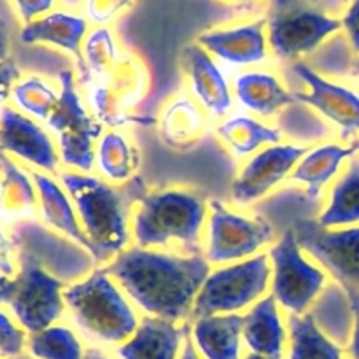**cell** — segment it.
Here are the masks:
<instances>
[{"label": "cell", "mask_w": 359, "mask_h": 359, "mask_svg": "<svg viewBox=\"0 0 359 359\" xmlns=\"http://www.w3.org/2000/svg\"><path fill=\"white\" fill-rule=\"evenodd\" d=\"M81 84L88 88L93 116L102 125L144 123L139 116H133V109L146 95L149 76L137 56L121 51L114 62L88 76Z\"/></svg>", "instance_id": "obj_6"}, {"label": "cell", "mask_w": 359, "mask_h": 359, "mask_svg": "<svg viewBox=\"0 0 359 359\" xmlns=\"http://www.w3.org/2000/svg\"><path fill=\"white\" fill-rule=\"evenodd\" d=\"M307 147L294 144H276L252 154L231 182L233 202L252 203L269 195L276 186L291 175Z\"/></svg>", "instance_id": "obj_14"}, {"label": "cell", "mask_w": 359, "mask_h": 359, "mask_svg": "<svg viewBox=\"0 0 359 359\" xmlns=\"http://www.w3.org/2000/svg\"><path fill=\"white\" fill-rule=\"evenodd\" d=\"M189 337V326L146 316L132 339L118 347L121 359H175L182 340Z\"/></svg>", "instance_id": "obj_19"}, {"label": "cell", "mask_w": 359, "mask_h": 359, "mask_svg": "<svg viewBox=\"0 0 359 359\" xmlns=\"http://www.w3.org/2000/svg\"><path fill=\"white\" fill-rule=\"evenodd\" d=\"M18 249L20 272L14 277V294L11 309L27 332L39 333L58 321L65 309L62 277L44 269L48 263L28 245L14 244Z\"/></svg>", "instance_id": "obj_8"}, {"label": "cell", "mask_w": 359, "mask_h": 359, "mask_svg": "<svg viewBox=\"0 0 359 359\" xmlns=\"http://www.w3.org/2000/svg\"><path fill=\"white\" fill-rule=\"evenodd\" d=\"M269 258L272 265L270 294L290 314H307L312 302L326 286L328 277L325 270L305 258L294 228L280 235L270 248Z\"/></svg>", "instance_id": "obj_10"}, {"label": "cell", "mask_w": 359, "mask_h": 359, "mask_svg": "<svg viewBox=\"0 0 359 359\" xmlns=\"http://www.w3.org/2000/svg\"><path fill=\"white\" fill-rule=\"evenodd\" d=\"M14 359H30V358H27V356H18V358H14Z\"/></svg>", "instance_id": "obj_48"}, {"label": "cell", "mask_w": 359, "mask_h": 359, "mask_svg": "<svg viewBox=\"0 0 359 359\" xmlns=\"http://www.w3.org/2000/svg\"><path fill=\"white\" fill-rule=\"evenodd\" d=\"M351 144H353V146L356 147V151L359 153V137H358V139H353V142H351Z\"/></svg>", "instance_id": "obj_47"}, {"label": "cell", "mask_w": 359, "mask_h": 359, "mask_svg": "<svg viewBox=\"0 0 359 359\" xmlns=\"http://www.w3.org/2000/svg\"><path fill=\"white\" fill-rule=\"evenodd\" d=\"M290 358L287 359H344L342 349L333 344L312 314H290Z\"/></svg>", "instance_id": "obj_28"}, {"label": "cell", "mask_w": 359, "mask_h": 359, "mask_svg": "<svg viewBox=\"0 0 359 359\" xmlns=\"http://www.w3.org/2000/svg\"><path fill=\"white\" fill-rule=\"evenodd\" d=\"M60 100L49 116L48 125L58 135L60 158L63 165L90 174L97 160L95 142L104 135V125L90 114L81 100L72 70L65 69L60 72Z\"/></svg>", "instance_id": "obj_9"}, {"label": "cell", "mask_w": 359, "mask_h": 359, "mask_svg": "<svg viewBox=\"0 0 359 359\" xmlns=\"http://www.w3.org/2000/svg\"><path fill=\"white\" fill-rule=\"evenodd\" d=\"M13 2L20 18L27 25L37 16H44V14L51 13L56 0H13Z\"/></svg>", "instance_id": "obj_36"}, {"label": "cell", "mask_w": 359, "mask_h": 359, "mask_svg": "<svg viewBox=\"0 0 359 359\" xmlns=\"http://www.w3.org/2000/svg\"><path fill=\"white\" fill-rule=\"evenodd\" d=\"M272 280V265L265 252L244 262L223 265L203 280L189 319L216 314H238L265 297Z\"/></svg>", "instance_id": "obj_5"}, {"label": "cell", "mask_w": 359, "mask_h": 359, "mask_svg": "<svg viewBox=\"0 0 359 359\" xmlns=\"http://www.w3.org/2000/svg\"><path fill=\"white\" fill-rule=\"evenodd\" d=\"M273 228L265 217L233 212L219 200L209 202L205 259L210 265H231L259 255L273 242Z\"/></svg>", "instance_id": "obj_11"}, {"label": "cell", "mask_w": 359, "mask_h": 359, "mask_svg": "<svg viewBox=\"0 0 359 359\" xmlns=\"http://www.w3.org/2000/svg\"><path fill=\"white\" fill-rule=\"evenodd\" d=\"M318 223L323 228H347L359 224V154L351 158L346 170L335 181Z\"/></svg>", "instance_id": "obj_26"}, {"label": "cell", "mask_w": 359, "mask_h": 359, "mask_svg": "<svg viewBox=\"0 0 359 359\" xmlns=\"http://www.w3.org/2000/svg\"><path fill=\"white\" fill-rule=\"evenodd\" d=\"M242 328V314L207 316L196 319L191 337L205 359H238Z\"/></svg>", "instance_id": "obj_22"}, {"label": "cell", "mask_w": 359, "mask_h": 359, "mask_svg": "<svg viewBox=\"0 0 359 359\" xmlns=\"http://www.w3.org/2000/svg\"><path fill=\"white\" fill-rule=\"evenodd\" d=\"M83 359H111V358H107V356H105V354H102L100 351L90 349V351H88V353H84V358Z\"/></svg>", "instance_id": "obj_43"}, {"label": "cell", "mask_w": 359, "mask_h": 359, "mask_svg": "<svg viewBox=\"0 0 359 359\" xmlns=\"http://www.w3.org/2000/svg\"><path fill=\"white\" fill-rule=\"evenodd\" d=\"M11 49V28L6 20L0 18V62L9 58Z\"/></svg>", "instance_id": "obj_40"}, {"label": "cell", "mask_w": 359, "mask_h": 359, "mask_svg": "<svg viewBox=\"0 0 359 359\" xmlns=\"http://www.w3.org/2000/svg\"><path fill=\"white\" fill-rule=\"evenodd\" d=\"M14 294V279L7 276H0V304H11Z\"/></svg>", "instance_id": "obj_41"}, {"label": "cell", "mask_w": 359, "mask_h": 359, "mask_svg": "<svg viewBox=\"0 0 359 359\" xmlns=\"http://www.w3.org/2000/svg\"><path fill=\"white\" fill-rule=\"evenodd\" d=\"M20 67L16 65L14 60L7 58L0 62V104H4L13 93V88L16 86L14 83L20 79Z\"/></svg>", "instance_id": "obj_37"}, {"label": "cell", "mask_w": 359, "mask_h": 359, "mask_svg": "<svg viewBox=\"0 0 359 359\" xmlns=\"http://www.w3.org/2000/svg\"><path fill=\"white\" fill-rule=\"evenodd\" d=\"M340 21L351 49L359 56V0H349Z\"/></svg>", "instance_id": "obj_35"}, {"label": "cell", "mask_w": 359, "mask_h": 359, "mask_svg": "<svg viewBox=\"0 0 359 359\" xmlns=\"http://www.w3.org/2000/svg\"><path fill=\"white\" fill-rule=\"evenodd\" d=\"M221 2L235 4V6H242V4H251V2H255V0H221Z\"/></svg>", "instance_id": "obj_45"}, {"label": "cell", "mask_w": 359, "mask_h": 359, "mask_svg": "<svg viewBox=\"0 0 359 359\" xmlns=\"http://www.w3.org/2000/svg\"><path fill=\"white\" fill-rule=\"evenodd\" d=\"M130 300L153 318L179 323L191 316L196 294L212 269L205 256H179L128 248L104 266Z\"/></svg>", "instance_id": "obj_1"}, {"label": "cell", "mask_w": 359, "mask_h": 359, "mask_svg": "<svg viewBox=\"0 0 359 359\" xmlns=\"http://www.w3.org/2000/svg\"><path fill=\"white\" fill-rule=\"evenodd\" d=\"M217 137L233 151L235 156H252L259 149L280 144L279 128L265 125L249 116H235L216 128Z\"/></svg>", "instance_id": "obj_27"}, {"label": "cell", "mask_w": 359, "mask_h": 359, "mask_svg": "<svg viewBox=\"0 0 359 359\" xmlns=\"http://www.w3.org/2000/svg\"><path fill=\"white\" fill-rule=\"evenodd\" d=\"M286 337V326L280 318L279 304L272 294H265L244 314L242 339L252 354L280 359Z\"/></svg>", "instance_id": "obj_20"}, {"label": "cell", "mask_w": 359, "mask_h": 359, "mask_svg": "<svg viewBox=\"0 0 359 359\" xmlns=\"http://www.w3.org/2000/svg\"><path fill=\"white\" fill-rule=\"evenodd\" d=\"M60 179L90 238L95 262H111L125 251L130 244V216L133 205L147 195L146 181L135 175L126 184L114 186L97 175L74 170L62 172Z\"/></svg>", "instance_id": "obj_2"}, {"label": "cell", "mask_w": 359, "mask_h": 359, "mask_svg": "<svg viewBox=\"0 0 359 359\" xmlns=\"http://www.w3.org/2000/svg\"><path fill=\"white\" fill-rule=\"evenodd\" d=\"M298 244L342 286L359 291V224L323 228L304 219L294 226Z\"/></svg>", "instance_id": "obj_12"}, {"label": "cell", "mask_w": 359, "mask_h": 359, "mask_svg": "<svg viewBox=\"0 0 359 359\" xmlns=\"http://www.w3.org/2000/svg\"><path fill=\"white\" fill-rule=\"evenodd\" d=\"M37 195L32 181L0 151V210L6 214H21L32 210Z\"/></svg>", "instance_id": "obj_30"}, {"label": "cell", "mask_w": 359, "mask_h": 359, "mask_svg": "<svg viewBox=\"0 0 359 359\" xmlns=\"http://www.w3.org/2000/svg\"><path fill=\"white\" fill-rule=\"evenodd\" d=\"M0 151L16 154L46 172L58 170V153L51 137L13 107L0 111Z\"/></svg>", "instance_id": "obj_16"}, {"label": "cell", "mask_w": 359, "mask_h": 359, "mask_svg": "<svg viewBox=\"0 0 359 359\" xmlns=\"http://www.w3.org/2000/svg\"><path fill=\"white\" fill-rule=\"evenodd\" d=\"M291 70L309 88V91H294L302 104L314 107L340 130V137L349 140L359 133V93L353 88L333 83L316 72L304 62H293Z\"/></svg>", "instance_id": "obj_13"}, {"label": "cell", "mask_w": 359, "mask_h": 359, "mask_svg": "<svg viewBox=\"0 0 359 359\" xmlns=\"http://www.w3.org/2000/svg\"><path fill=\"white\" fill-rule=\"evenodd\" d=\"M237 100L249 111L269 118L286 105L294 104V91L286 90L279 79L270 72L251 70L235 79Z\"/></svg>", "instance_id": "obj_25"}, {"label": "cell", "mask_w": 359, "mask_h": 359, "mask_svg": "<svg viewBox=\"0 0 359 359\" xmlns=\"http://www.w3.org/2000/svg\"><path fill=\"white\" fill-rule=\"evenodd\" d=\"M340 30V18L304 0H272L266 16L269 48L277 60L284 62L314 53L326 39Z\"/></svg>", "instance_id": "obj_7"}, {"label": "cell", "mask_w": 359, "mask_h": 359, "mask_svg": "<svg viewBox=\"0 0 359 359\" xmlns=\"http://www.w3.org/2000/svg\"><path fill=\"white\" fill-rule=\"evenodd\" d=\"M27 337L18 328L6 312L0 311V354L7 358H18L23 353Z\"/></svg>", "instance_id": "obj_34"}, {"label": "cell", "mask_w": 359, "mask_h": 359, "mask_svg": "<svg viewBox=\"0 0 359 359\" xmlns=\"http://www.w3.org/2000/svg\"><path fill=\"white\" fill-rule=\"evenodd\" d=\"M181 63L189 77L193 95L202 107L216 118L226 114L231 107V91L212 55L195 42L182 49Z\"/></svg>", "instance_id": "obj_17"}, {"label": "cell", "mask_w": 359, "mask_h": 359, "mask_svg": "<svg viewBox=\"0 0 359 359\" xmlns=\"http://www.w3.org/2000/svg\"><path fill=\"white\" fill-rule=\"evenodd\" d=\"M137 0H83L84 18L95 27H107L132 9Z\"/></svg>", "instance_id": "obj_33"}, {"label": "cell", "mask_w": 359, "mask_h": 359, "mask_svg": "<svg viewBox=\"0 0 359 359\" xmlns=\"http://www.w3.org/2000/svg\"><path fill=\"white\" fill-rule=\"evenodd\" d=\"M205 125L207 119L200 105L189 97L177 95L161 112L160 137L165 146L186 151L198 142Z\"/></svg>", "instance_id": "obj_24"}, {"label": "cell", "mask_w": 359, "mask_h": 359, "mask_svg": "<svg viewBox=\"0 0 359 359\" xmlns=\"http://www.w3.org/2000/svg\"><path fill=\"white\" fill-rule=\"evenodd\" d=\"M207 216L209 203L202 193L181 188L147 191L133 214V241L144 249H165L177 244L188 256L200 255Z\"/></svg>", "instance_id": "obj_3"}, {"label": "cell", "mask_w": 359, "mask_h": 359, "mask_svg": "<svg viewBox=\"0 0 359 359\" xmlns=\"http://www.w3.org/2000/svg\"><path fill=\"white\" fill-rule=\"evenodd\" d=\"M97 165L109 181H130L139 167V151L121 133L105 132L98 140Z\"/></svg>", "instance_id": "obj_29"}, {"label": "cell", "mask_w": 359, "mask_h": 359, "mask_svg": "<svg viewBox=\"0 0 359 359\" xmlns=\"http://www.w3.org/2000/svg\"><path fill=\"white\" fill-rule=\"evenodd\" d=\"M28 351L37 359H83L81 342L72 330L65 326H49L28 339Z\"/></svg>", "instance_id": "obj_31"}, {"label": "cell", "mask_w": 359, "mask_h": 359, "mask_svg": "<svg viewBox=\"0 0 359 359\" xmlns=\"http://www.w3.org/2000/svg\"><path fill=\"white\" fill-rule=\"evenodd\" d=\"M196 44L231 65H256L269 58L266 18L228 28L202 32Z\"/></svg>", "instance_id": "obj_15"}, {"label": "cell", "mask_w": 359, "mask_h": 359, "mask_svg": "<svg viewBox=\"0 0 359 359\" xmlns=\"http://www.w3.org/2000/svg\"><path fill=\"white\" fill-rule=\"evenodd\" d=\"M63 300L81 332L97 342L125 344L139 328L137 312L105 269L67 286Z\"/></svg>", "instance_id": "obj_4"}, {"label": "cell", "mask_w": 359, "mask_h": 359, "mask_svg": "<svg viewBox=\"0 0 359 359\" xmlns=\"http://www.w3.org/2000/svg\"><path fill=\"white\" fill-rule=\"evenodd\" d=\"M179 359H202L198 356V353L195 351V344L188 339L184 340V347H182V353H181V358Z\"/></svg>", "instance_id": "obj_42"}, {"label": "cell", "mask_w": 359, "mask_h": 359, "mask_svg": "<svg viewBox=\"0 0 359 359\" xmlns=\"http://www.w3.org/2000/svg\"><path fill=\"white\" fill-rule=\"evenodd\" d=\"M13 241L4 235L2 228H0V273L2 276L11 277L14 273V265L13 259H11V255H13Z\"/></svg>", "instance_id": "obj_39"}, {"label": "cell", "mask_w": 359, "mask_h": 359, "mask_svg": "<svg viewBox=\"0 0 359 359\" xmlns=\"http://www.w3.org/2000/svg\"><path fill=\"white\" fill-rule=\"evenodd\" d=\"M88 20L69 11H51L25 25L20 32L23 44H49L70 53L76 58L79 72L84 69L83 46L88 37Z\"/></svg>", "instance_id": "obj_18"}, {"label": "cell", "mask_w": 359, "mask_h": 359, "mask_svg": "<svg viewBox=\"0 0 359 359\" xmlns=\"http://www.w3.org/2000/svg\"><path fill=\"white\" fill-rule=\"evenodd\" d=\"M354 154H358V151L353 144L351 146L325 144L314 147L302 156L287 179L304 186L311 198H318L325 186L339 174L344 161L351 160Z\"/></svg>", "instance_id": "obj_23"}, {"label": "cell", "mask_w": 359, "mask_h": 359, "mask_svg": "<svg viewBox=\"0 0 359 359\" xmlns=\"http://www.w3.org/2000/svg\"><path fill=\"white\" fill-rule=\"evenodd\" d=\"M351 72H353L354 77H358V79H359V56L356 60H354L353 65H351Z\"/></svg>", "instance_id": "obj_44"}, {"label": "cell", "mask_w": 359, "mask_h": 359, "mask_svg": "<svg viewBox=\"0 0 359 359\" xmlns=\"http://www.w3.org/2000/svg\"><path fill=\"white\" fill-rule=\"evenodd\" d=\"M16 105L28 114L48 121L60 100V95L41 77H27L13 88Z\"/></svg>", "instance_id": "obj_32"}, {"label": "cell", "mask_w": 359, "mask_h": 359, "mask_svg": "<svg viewBox=\"0 0 359 359\" xmlns=\"http://www.w3.org/2000/svg\"><path fill=\"white\" fill-rule=\"evenodd\" d=\"M244 359H269V358H265V356H259V354H249V356H245Z\"/></svg>", "instance_id": "obj_46"}, {"label": "cell", "mask_w": 359, "mask_h": 359, "mask_svg": "<svg viewBox=\"0 0 359 359\" xmlns=\"http://www.w3.org/2000/svg\"><path fill=\"white\" fill-rule=\"evenodd\" d=\"M344 293L349 298V309L353 312L354 328H353V339H351L349 354L353 359H359V291L353 287H346Z\"/></svg>", "instance_id": "obj_38"}, {"label": "cell", "mask_w": 359, "mask_h": 359, "mask_svg": "<svg viewBox=\"0 0 359 359\" xmlns=\"http://www.w3.org/2000/svg\"><path fill=\"white\" fill-rule=\"evenodd\" d=\"M34 182L39 193V200H41V210L46 223L58 230L60 233H63V237L72 238L74 242H77L81 248L86 249L91 255V251H93L91 242L84 233L76 207H74L72 200L67 195L65 189L55 179L42 174V172H34Z\"/></svg>", "instance_id": "obj_21"}]
</instances>
